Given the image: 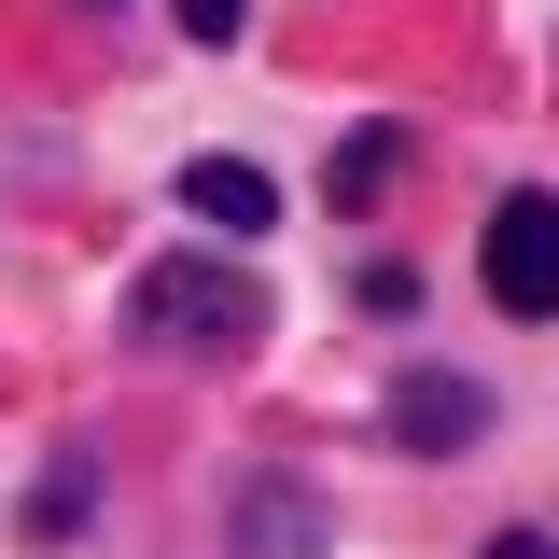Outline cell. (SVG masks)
<instances>
[{
    "label": "cell",
    "instance_id": "obj_8",
    "mask_svg": "<svg viewBox=\"0 0 559 559\" xmlns=\"http://www.w3.org/2000/svg\"><path fill=\"white\" fill-rule=\"evenodd\" d=\"M84 489H98V476H84V462H57V476L28 489V532H70V518H84Z\"/></svg>",
    "mask_w": 559,
    "mask_h": 559
},
{
    "label": "cell",
    "instance_id": "obj_10",
    "mask_svg": "<svg viewBox=\"0 0 559 559\" xmlns=\"http://www.w3.org/2000/svg\"><path fill=\"white\" fill-rule=\"evenodd\" d=\"M476 559H559V546H546V532H489Z\"/></svg>",
    "mask_w": 559,
    "mask_h": 559
},
{
    "label": "cell",
    "instance_id": "obj_1",
    "mask_svg": "<svg viewBox=\"0 0 559 559\" xmlns=\"http://www.w3.org/2000/svg\"><path fill=\"white\" fill-rule=\"evenodd\" d=\"M140 336H154V349H252V336H266V294H252L238 266L168 252V266L140 280Z\"/></svg>",
    "mask_w": 559,
    "mask_h": 559
},
{
    "label": "cell",
    "instance_id": "obj_4",
    "mask_svg": "<svg viewBox=\"0 0 559 559\" xmlns=\"http://www.w3.org/2000/svg\"><path fill=\"white\" fill-rule=\"evenodd\" d=\"M238 559H322V489L252 476L238 489Z\"/></svg>",
    "mask_w": 559,
    "mask_h": 559
},
{
    "label": "cell",
    "instance_id": "obj_2",
    "mask_svg": "<svg viewBox=\"0 0 559 559\" xmlns=\"http://www.w3.org/2000/svg\"><path fill=\"white\" fill-rule=\"evenodd\" d=\"M489 294H503V308H518V322H559V197H532V182H518V197L489 210Z\"/></svg>",
    "mask_w": 559,
    "mask_h": 559
},
{
    "label": "cell",
    "instance_id": "obj_5",
    "mask_svg": "<svg viewBox=\"0 0 559 559\" xmlns=\"http://www.w3.org/2000/svg\"><path fill=\"white\" fill-rule=\"evenodd\" d=\"M182 210L224 224V238H266V224H280V182H266V168H238V154H197V168H182Z\"/></svg>",
    "mask_w": 559,
    "mask_h": 559
},
{
    "label": "cell",
    "instance_id": "obj_3",
    "mask_svg": "<svg viewBox=\"0 0 559 559\" xmlns=\"http://www.w3.org/2000/svg\"><path fill=\"white\" fill-rule=\"evenodd\" d=\"M476 433H489L476 378H448V364H406V378H392V448H406V462H448V448H476Z\"/></svg>",
    "mask_w": 559,
    "mask_h": 559
},
{
    "label": "cell",
    "instance_id": "obj_7",
    "mask_svg": "<svg viewBox=\"0 0 559 559\" xmlns=\"http://www.w3.org/2000/svg\"><path fill=\"white\" fill-rule=\"evenodd\" d=\"M349 294H364V308H378V322H406V308H419V266H406V252H378V266L349 280Z\"/></svg>",
    "mask_w": 559,
    "mask_h": 559
},
{
    "label": "cell",
    "instance_id": "obj_11",
    "mask_svg": "<svg viewBox=\"0 0 559 559\" xmlns=\"http://www.w3.org/2000/svg\"><path fill=\"white\" fill-rule=\"evenodd\" d=\"M84 14H127V0H84Z\"/></svg>",
    "mask_w": 559,
    "mask_h": 559
},
{
    "label": "cell",
    "instance_id": "obj_9",
    "mask_svg": "<svg viewBox=\"0 0 559 559\" xmlns=\"http://www.w3.org/2000/svg\"><path fill=\"white\" fill-rule=\"evenodd\" d=\"M252 28V0H182V43H238Z\"/></svg>",
    "mask_w": 559,
    "mask_h": 559
},
{
    "label": "cell",
    "instance_id": "obj_6",
    "mask_svg": "<svg viewBox=\"0 0 559 559\" xmlns=\"http://www.w3.org/2000/svg\"><path fill=\"white\" fill-rule=\"evenodd\" d=\"M392 168H406V127H349L336 140V197H378Z\"/></svg>",
    "mask_w": 559,
    "mask_h": 559
}]
</instances>
